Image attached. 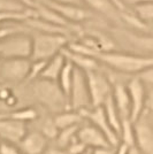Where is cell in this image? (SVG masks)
Instances as JSON below:
<instances>
[{
  "label": "cell",
  "instance_id": "19",
  "mask_svg": "<svg viewBox=\"0 0 153 154\" xmlns=\"http://www.w3.org/2000/svg\"><path fill=\"white\" fill-rule=\"evenodd\" d=\"M66 58L62 53L55 55L54 58L47 61L46 67H45L44 71L42 72V75L39 78L42 79H47V81H52V82H58L60 74L64 69V66L66 63Z\"/></svg>",
  "mask_w": 153,
  "mask_h": 154
},
{
  "label": "cell",
  "instance_id": "11",
  "mask_svg": "<svg viewBox=\"0 0 153 154\" xmlns=\"http://www.w3.org/2000/svg\"><path fill=\"white\" fill-rule=\"evenodd\" d=\"M38 2L52 8L54 12H57L59 15H61L66 21H68L70 23H80L93 16L89 11L84 9L81 6L57 4L52 0H38Z\"/></svg>",
  "mask_w": 153,
  "mask_h": 154
},
{
  "label": "cell",
  "instance_id": "14",
  "mask_svg": "<svg viewBox=\"0 0 153 154\" xmlns=\"http://www.w3.org/2000/svg\"><path fill=\"white\" fill-rule=\"evenodd\" d=\"M23 154H45L48 148V139L39 131L28 132L17 145Z\"/></svg>",
  "mask_w": 153,
  "mask_h": 154
},
{
  "label": "cell",
  "instance_id": "47",
  "mask_svg": "<svg viewBox=\"0 0 153 154\" xmlns=\"http://www.w3.org/2000/svg\"><path fill=\"white\" fill-rule=\"evenodd\" d=\"M1 86H2V85H0V89H1Z\"/></svg>",
  "mask_w": 153,
  "mask_h": 154
},
{
  "label": "cell",
  "instance_id": "16",
  "mask_svg": "<svg viewBox=\"0 0 153 154\" xmlns=\"http://www.w3.org/2000/svg\"><path fill=\"white\" fill-rule=\"evenodd\" d=\"M82 2L96 11L98 13L102 14L104 16L108 17L114 23H121V16L120 11L114 6V4L111 0H82Z\"/></svg>",
  "mask_w": 153,
  "mask_h": 154
},
{
  "label": "cell",
  "instance_id": "30",
  "mask_svg": "<svg viewBox=\"0 0 153 154\" xmlns=\"http://www.w3.org/2000/svg\"><path fill=\"white\" fill-rule=\"evenodd\" d=\"M27 7L19 0H0V13L4 12H24Z\"/></svg>",
  "mask_w": 153,
  "mask_h": 154
},
{
  "label": "cell",
  "instance_id": "27",
  "mask_svg": "<svg viewBox=\"0 0 153 154\" xmlns=\"http://www.w3.org/2000/svg\"><path fill=\"white\" fill-rule=\"evenodd\" d=\"M121 143L128 145L129 147L136 146V137H135L134 123L130 119H124L121 121V132H120Z\"/></svg>",
  "mask_w": 153,
  "mask_h": 154
},
{
  "label": "cell",
  "instance_id": "44",
  "mask_svg": "<svg viewBox=\"0 0 153 154\" xmlns=\"http://www.w3.org/2000/svg\"><path fill=\"white\" fill-rule=\"evenodd\" d=\"M19 1H21L22 4H24L29 8H35V6H36V1L35 0H19Z\"/></svg>",
  "mask_w": 153,
  "mask_h": 154
},
{
  "label": "cell",
  "instance_id": "31",
  "mask_svg": "<svg viewBox=\"0 0 153 154\" xmlns=\"http://www.w3.org/2000/svg\"><path fill=\"white\" fill-rule=\"evenodd\" d=\"M135 12H136V15L144 22L153 21V2H147V4L135 6Z\"/></svg>",
  "mask_w": 153,
  "mask_h": 154
},
{
  "label": "cell",
  "instance_id": "41",
  "mask_svg": "<svg viewBox=\"0 0 153 154\" xmlns=\"http://www.w3.org/2000/svg\"><path fill=\"white\" fill-rule=\"evenodd\" d=\"M45 154H69L67 149H62L59 147H50L46 149Z\"/></svg>",
  "mask_w": 153,
  "mask_h": 154
},
{
  "label": "cell",
  "instance_id": "18",
  "mask_svg": "<svg viewBox=\"0 0 153 154\" xmlns=\"http://www.w3.org/2000/svg\"><path fill=\"white\" fill-rule=\"evenodd\" d=\"M61 53L64 55L66 60H68L69 62L74 64V67H76L81 70H99V68H100L99 61L96 60L95 58H91V57H88V55H83V54L70 51L67 47Z\"/></svg>",
  "mask_w": 153,
  "mask_h": 154
},
{
  "label": "cell",
  "instance_id": "13",
  "mask_svg": "<svg viewBox=\"0 0 153 154\" xmlns=\"http://www.w3.org/2000/svg\"><path fill=\"white\" fill-rule=\"evenodd\" d=\"M77 139L91 149L112 147L108 139L106 138V136L104 135L99 129H97L95 125H92L90 123H86V124H83L80 127L78 131H77Z\"/></svg>",
  "mask_w": 153,
  "mask_h": 154
},
{
  "label": "cell",
  "instance_id": "22",
  "mask_svg": "<svg viewBox=\"0 0 153 154\" xmlns=\"http://www.w3.org/2000/svg\"><path fill=\"white\" fill-rule=\"evenodd\" d=\"M102 107H104V110H105V113H106L107 120H108V122H109V124H111L112 129H113L115 132L117 134V136L120 137V132H121V117H120V114H119L117 108H116V106H115L112 94L106 99V101L104 103Z\"/></svg>",
  "mask_w": 153,
  "mask_h": 154
},
{
  "label": "cell",
  "instance_id": "49",
  "mask_svg": "<svg viewBox=\"0 0 153 154\" xmlns=\"http://www.w3.org/2000/svg\"><path fill=\"white\" fill-rule=\"evenodd\" d=\"M0 144H1V141H0Z\"/></svg>",
  "mask_w": 153,
  "mask_h": 154
},
{
  "label": "cell",
  "instance_id": "26",
  "mask_svg": "<svg viewBox=\"0 0 153 154\" xmlns=\"http://www.w3.org/2000/svg\"><path fill=\"white\" fill-rule=\"evenodd\" d=\"M128 40L137 48L153 53V36L152 35H137L133 32H124Z\"/></svg>",
  "mask_w": 153,
  "mask_h": 154
},
{
  "label": "cell",
  "instance_id": "32",
  "mask_svg": "<svg viewBox=\"0 0 153 154\" xmlns=\"http://www.w3.org/2000/svg\"><path fill=\"white\" fill-rule=\"evenodd\" d=\"M47 61H31V66H30V70H29V75L27 77V82H35L36 79H38L42 72L44 71L45 67H46Z\"/></svg>",
  "mask_w": 153,
  "mask_h": 154
},
{
  "label": "cell",
  "instance_id": "7",
  "mask_svg": "<svg viewBox=\"0 0 153 154\" xmlns=\"http://www.w3.org/2000/svg\"><path fill=\"white\" fill-rule=\"evenodd\" d=\"M80 113H81V115L83 116L84 120H88L90 124L95 125L97 129H99L102 134L106 136V138L108 139L112 147H117V145L120 144V138H119L117 134L111 127L102 106L90 107V108L81 110Z\"/></svg>",
  "mask_w": 153,
  "mask_h": 154
},
{
  "label": "cell",
  "instance_id": "10",
  "mask_svg": "<svg viewBox=\"0 0 153 154\" xmlns=\"http://www.w3.org/2000/svg\"><path fill=\"white\" fill-rule=\"evenodd\" d=\"M147 112L134 123L136 147L143 154H153V128L147 120Z\"/></svg>",
  "mask_w": 153,
  "mask_h": 154
},
{
  "label": "cell",
  "instance_id": "23",
  "mask_svg": "<svg viewBox=\"0 0 153 154\" xmlns=\"http://www.w3.org/2000/svg\"><path fill=\"white\" fill-rule=\"evenodd\" d=\"M74 70H75L74 64L67 60L64 66V69H62L61 74H60V77L58 79V84H59L60 89L62 90V92L64 93V96L67 97L68 101H69V94L70 90H71V84H73Z\"/></svg>",
  "mask_w": 153,
  "mask_h": 154
},
{
  "label": "cell",
  "instance_id": "29",
  "mask_svg": "<svg viewBox=\"0 0 153 154\" xmlns=\"http://www.w3.org/2000/svg\"><path fill=\"white\" fill-rule=\"evenodd\" d=\"M39 132L43 134L48 140L57 138L58 134H59V129L57 128L53 117H47V119H45V120L42 121L40 128H39Z\"/></svg>",
  "mask_w": 153,
  "mask_h": 154
},
{
  "label": "cell",
  "instance_id": "28",
  "mask_svg": "<svg viewBox=\"0 0 153 154\" xmlns=\"http://www.w3.org/2000/svg\"><path fill=\"white\" fill-rule=\"evenodd\" d=\"M122 22H126L128 26H130L134 29L140 30V31H145L147 30V24L146 22H144L142 19H139L137 15L131 13H127V12H121L120 13Z\"/></svg>",
  "mask_w": 153,
  "mask_h": 154
},
{
  "label": "cell",
  "instance_id": "9",
  "mask_svg": "<svg viewBox=\"0 0 153 154\" xmlns=\"http://www.w3.org/2000/svg\"><path fill=\"white\" fill-rule=\"evenodd\" d=\"M31 66L29 59H9L0 62V78L4 81L20 83L27 81Z\"/></svg>",
  "mask_w": 153,
  "mask_h": 154
},
{
  "label": "cell",
  "instance_id": "35",
  "mask_svg": "<svg viewBox=\"0 0 153 154\" xmlns=\"http://www.w3.org/2000/svg\"><path fill=\"white\" fill-rule=\"evenodd\" d=\"M0 154H23L16 147V145L8 144L6 141H1L0 144Z\"/></svg>",
  "mask_w": 153,
  "mask_h": 154
},
{
  "label": "cell",
  "instance_id": "25",
  "mask_svg": "<svg viewBox=\"0 0 153 154\" xmlns=\"http://www.w3.org/2000/svg\"><path fill=\"white\" fill-rule=\"evenodd\" d=\"M81 125H74L70 128H66L62 130H59L55 141H57V147L62 148V149H67L69 147L71 143L77 139V131Z\"/></svg>",
  "mask_w": 153,
  "mask_h": 154
},
{
  "label": "cell",
  "instance_id": "3",
  "mask_svg": "<svg viewBox=\"0 0 153 154\" xmlns=\"http://www.w3.org/2000/svg\"><path fill=\"white\" fill-rule=\"evenodd\" d=\"M32 37L31 61H48L60 54L68 46V37L62 35H51L36 32Z\"/></svg>",
  "mask_w": 153,
  "mask_h": 154
},
{
  "label": "cell",
  "instance_id": "17",
  "mask_svg": "<svg viewBox=\"0 0 153 154\" xmlns=\"http://www.w3.org/2000/svg\"><path fill=\"white\" fill-rule=\"evenodd\" d=\"M36 1V0H35ZM35 9H36V13H37V17L43 21H46V22H50L52 24H55V26H62L64 29H68L69 31H74L75 29V26L73 23H70L68 21L59 15L57 12H54L52 8L45 6L43 4H40L38 1H36V6H35Z\"/></svg>",
  "mask_w": 153,
  "mask_h": 154
},
{
  "label": "cell",
  "instance_id": "45",
  "mask_svg": "<svg viewBox=\"0 0 153 154\" xmlns=\"http://www.w3.org/2000/svg\"><path fill=\"white\" fill-rule=\"evenodd\" d=\"M129 154H143L142 152H140L138 148L136 147V146H134V147L130 148V152H129Z\"/></svg>",
  "mask_w": 153,
  "mask_h": 154
},
{
  "label": "cell",
  "instance_id": "36",
  "mask_svg": "<svg viewBox=\"0 0 153 154\" xmlns=\"http://www.w3.org/2000/svg\"><path fill=\"white\" fill-rule=\"evenodd\" d=\"M136 76L139 78L140 81L144 84H148V85H153V67H150L145 70L140 71L138 75Z\"/></svg>",
  "mask_w": 153,
  "mask_h": 154
},
{
  "label": "cell",
  "instance_id": "46",
  "mask_svg": "<svg viewBox=\"0 0 153 154\" xmlns=\"http://www.w3.org/2000/svg\"><path fill=\"white\" fill-rule=\"evenodd\" d=\"M84 154H92V152H91L90 149H88V151H86V152H85V153H84Z\"/></svg>",
  "mask_w": 153,
  "mask_h": 154
},
{
  "label": "cell",
  "instance_id": "6",
  "mask_svg": "<svg viewBox=\"0 0 153 154\" xmlns=\"http://www.w3.org/2000/svg\"><path fill=\"white\" fill-rule=\"evenodd\" d=\"M90 107H91V103H90L89 89L86 84L85 72L75 67L71 90L69 94V108L71 110L81 112Z\"/></svg>",
  "mask_w": 153,
  "mask_h": 154
},
{
  "label": "cell",
  "instance_id": "8",
  "mask_svg": "<svg viewBox=\"0 0 153 154\" xmlns=\"http://www.w3.org/2000/svg\"><path fill=\"white\" fill-rule=\"evenodd\" d=\"M126 85L130 98V121L135 123L145 113V103L147 97L145 84L137 76H135L131 77Z\"/></svg>",
  "mask_w": 153,
  "mask_h": 154
},
{
  "label": "cell",
  "instance_id": "20",
  "mask_svg": "<svg viewBox=\"0 0 153 154\" xmlns=\"http://www.w3.org/2000/svg\"><path fill=\"white\" fill-rule=\"evenodd\" d=\"M24 24L31 29H35L37 32H44V33H51V35H62L66 37H69L70 31L68 29H64L62 26L52 24L50 22H46L43 20L35 17V19H29L24 22Z\"/></svg>",
  "mask_w": 153,
  "mask_h": 154
},
{
  "label": "cell",
  "instance_id": "40",
  "mask_svg": "<svg viewBox=\"0 0 153 154\" xmlns=\"http://www.w3.org/2000/svg\"><path fill=\"white\" fill-rule=\"evenodd\" d=\"M57 4H64V5H74V6H82V0H52Z\"/></svg>",
  "mask_w": 153,
  "mask_h": 154
},
{
  "label": "cell",
  "instance_id": "39",
  "mask_svg": "<svg viewBox=\"0 0 153 154\" xmlns=\"http://www.w3.org/2000/svg\"><path fill=\"white\" fill-rule=\"evenodd\" d=\"M92 154H115L112 147H101V148H95L91 149Z\"/></svg>",
  "mask_w": 153,
  "mask_h": 154
},
{
  "label": "cell",
  "instance_id": "1",
  "mask_svg": "<svg viewBox=\"0 0 153 154\" xmlns=\"http://www.w3.org/2000/svg\"><path fill=\"white\" fill-rule=\"evenodd\" d=\"M95 59L122 74L138 75L140 71L153 67V57H144L124 52H100Z\"/></svg>",
  "mask_w": 153,
  "mask_h": 154
},
{
  "label": "cell",
  "instance_id": "37",
  "mask_svg": "<svg viewBox=\"0 0 153 154\" xmlns=\"http://www.w3.org/2000/svg\"><path fill=\"white\" fill-rule=\"evenodd\" d=\"M13 94V92L11 91L9 88H6V86H1L0 89V100L1 101H6L9 97Z\"/></svg>",
  "mask_w": 153,
  "mask_h": 154
},
{
  "label": "cell",
  "instance_id": "38",
  "mask_svg": "<svg viewBox=\"0 0 153 154\" xmlns=\"http://www.w3.org/2000/svg\"><path fill=\"white\" fill-rule=\"evenodd\" d=\"M145 110L153 113V89L147 93L146 103H145Z\"/></svg>",
  "mask_w": 153,
  "mask_h": 154
},
{
  "label": "cell",
  "instance_id": "50",
  "mask_svg": "<svg viewBox=\"0 0 153 154\" xmlns=\"http://www.w3.org/2000/svg\"><path fill=\"white\" fill-rule=\"evenodd\" d=\"M83 154H84V153H83Z\"/></svg>",
  "mask_w": 153,
  "mask_h": 154
},
{
  "label": "cell",
  "instance_id": "12",
  "mask_svg": "<svg viewBox=\"0 0 153 154\" xmlns=\"http://www.w3.org/2000/svg\"><path fill=\"white\" fill-rule=\"evenodd\" d=\"M28 134L27 123L0 117V139L8 144L19 145Z\"/></svg>",
  "mask_w": 153,
  "mask_h": 154
},
{
  "label": "cell",
  "instance_id": "15",
  "mask_svg": "<svg viewBox=\"0 0 153 154\" xmlns=\"http://www.w3.org/2000/svg\"><path fill=\"white\" fill-rule=\"evenodd\" d=\"M112 97L114 103L120 114L121 121L124 119H130V98L127 90V85L116 81L113 83Z\"/></svg>",
  "mask_w": 153,
  "mask_h": 154
},
{
  "label": "cell",
  "instance_id": "21",
  "mask_svg": "<svg viewBox=\"0 0 153 154\" xmlns=\"http://www.w3.org/2000/svg\"><path fill=\"white\" fill-rule=\"evenodd\" d=\"M53 120H54L57 128L59 130H62V129L70 128L74 125H81V123L84 119L80 112L68 109V110L61 112L59 114H55L53 116Z\"/></svg>",
  "mask_w": 153,
  "mask_h": 154
},
{
  "label": "cell",
  "instance_id": "4",
  "mask_svg": "<svg viewBox=\"0 0 153 154\" xmlns=\"http://www.w3.org/2000/svg\"><path fill=\"white\" fill-rule=\"evenodd\" d=\"M32 55V37L26 32L15 33L0 42V57L2 60L29 59Z\"/></svg>",
  "mask_w": 153,
  "mask_h": 154
},
{
  "label": "cell",
  "instance_id": "5",
  "mask_svg": "<svg viewBox=\"0 0 153 154\" xmlns=\"http://www.w3.org/2000/svg\"><path fill=\"white\" fill-rule=\"evenodd\" d=\"M84 72L89 89L91 107L102 106L106 99L112 94L113 90V85L108 76L102 74L100 70H89Z\"/></svg>",
  "mask_w": 153,
  "mask_h": 154
},
{
  "label": "cell",
  "instance_id": "34",
  "mask_svg": "<svg viewBox=\"0 0 153 154\" xmlns=\"http://www.w3.org/2000/svg\"><path fill=\"white\" fill-rule=\"evenodd\" d=\"M89 148L86 147L84 144H82L81 141H78V139H76L74 143H71L69 145V147L67 148V151H68L69 154H83Z\"/></svg>",
  "mask_w": 153,
  "mask_h": 154
},
{
  "label": "cell",
  "instance_id": "42",
  "mask_svg": "<svg viewBox=\"0 0 153 154\" xmlns=\"http://www.w3.org/2000/svg\"><path fill=\"white\" fill-rule=\"evenodd\" d=\"M122 2H127L134 6H138L142 4H147V2H153V0H122Z\"/></svg>",
  "mask_w": 153,
  "mask_h": 154
},
{
  "label": "cell",
  "instance_id": "43",
  "mask_svg": "<svg viewBox=\"0 0 153 154\" xmlns=\"http://www.w3.org/2000/svg\"><path fill=\"white\" fill-rule=\"evenodd\" d=\"M17 103H19V99L14 96V94H12V96L9 97L6 101H5V103H6L8 107H14Z\"/></svg>",
  "mask_w": 153,
  "mask_h": 154
},
{
  "label": "cell",
  "instance_id": "48",
  "mask_svg": "<svg viewBox=\"0 0 153 154\" xmlns=\"http://www.w3.org/2000/svg\"><path fill=\"white\" fill-rule=\"evenodd\" d=\"M0 60H1V57H0Z\"/></svg>",
  "mask_w": 153,
  "mask_h": 154
},
{
  "label": "cell",
  "instance_id": "2",
  "mask_svg": "<svg viewBox=\"0 0 153 154\" xmlns=\"http://www.w3.org/2000/svg\"><path fill=\"white\" fill-rule=\"evenodd\" d=\"M32 94L39 103L54 114L70 109L69 101L60 89L58 82L38 78L33 82Z\"/></svg>",
  "mask_w": 153,
  "mask_h": 154
},
{
  "label": "cell",
  "instance_id": "33",
  "mask_svg": "<svg viewBox=\"0 0 153 154\" xmlns=\"http://www.w3.org/2000/svg\"><path fill=\"white\" fill-rule=\"evenodd\" d=\"M26 32V26H7L0 28V42L4 39L8 38L9 36H13L15 33H21Z\"/></svg>",
  "mask_w": 153,
  "mask_h": 154
},
{
  "label": "cell",
  "instance_id": "24",
  "mask_svg": "<svg viewBox=\"0 0 153 154\" xmlns=\"http://www.w3.org/2000/svg\"><path fill=\"white\" fill-rule=\"evenodd\" d=\"M0 117L12 119V120H16V121L27 123L37 120L38 119V112L32 107H24V108L15 109V110L8 112V113H1Z\"/></svg>",
  "mask_w": 153,
  "mask_h": 154
}]
</instances>
